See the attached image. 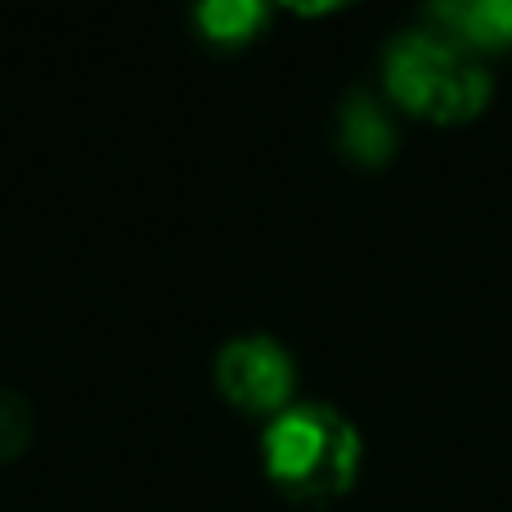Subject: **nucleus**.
<instances>
[{
	"mask_svg": "<svg viewBox=\"0 0 512 512\" xmlns=\"http://www.w3.org/2000/svg\"><path fill=\"white\" fill-rule=\"evenodd\" d=\"M212 378L225 405H234L239 414L265 418V423L297 400V360H292L288 346L265 333L230 337L212 360Z\"/></svg>",
	"mask_w": 512,
	"mask_h": 512,
	"instance_id": "nucleus-3",
	"label": "nucleus"
},
{
	"mask_svg": "<svg viewBox=\"0 0 512 512\" xmlns=\"http://www.w3.org/2000/svg\"><path fill=\"white\" fill-rule=\"evenodd\" d=\"M364 441L342 409L292 400L261 432V468L292 504H333L360 477Z\"/></svg>",
	"mask_w": 512,
	"mask_h": 512,
	"instance_id": "nucleus-2",
	"label": "nucleus"
},
{
	"mask_svg": "<svg viewBox=\"0 0 512 512\" xmlns=\"http://www.w3.org/2000/svg\"><path fill=\"white\" fill-rule=\"evenodd\" d=\"M396 144L400 131L396 117L387 113V104L378 95H369V90H351L342 99V108H337V149L351 162H360V167H382V162H391Z\"/></svg>",
	"mask_w": 512,
	"mask_h": 512,
	"instance_id": "nucleus-5",
	"label": "nucleus"
},
{
	"mask_svg": "<svg viewBox=\"0 0 512 512\" xmlns=\"http://www.w3.org/2000/svg\"><path fill=\"white\" fill-rule=\"evenodd\" d=\"M36 409L18 387H0V463H14L32 450Z\"/></svg>",
	"mask_w": 512,
	"mask_h": 512,
	"instance_id": "nucleus-7",
	"label": "nucleus"
},
{
	"mask_svg": "<svg viewBox=\"0 0 512 512\" xmlns=\"http://www.w3.org/2000/svg\"><path fill=\"white\" fill-rule=\"evenodd\" d=\"M423 18L481 59L512 50V0H441V5H427Z\"/></svg>",
	"mask_w": 512,
	"mask_h": 512,
	"instance_id": "nucleus-4",
	"label": "nucleus"
},
{
	"mask_svg": "<svg viewBox=\"0 0 512 512\" xmlns=\"http://www.w3.org/2000/svg\"><path fill=\"white\" fill-rule=\"evenodd\" d=\"M270 23L265 0H203L194 5V27L212 45H248Z\"/></svg>",
	"mask_w": 512,
	"mask_h": 512,
	"instance_id": "nucleus-6",
	"label": "nucleus"
},
{
	"mask_svg": "<svg viewBox=\"0 0 512 512\" xmlns=\"http://www.w3.org/2000/svg\"><path fill=\"white\" fill-rule=\"evenodd\" d=\"M382 90L409 117L436 126L477 122L495 99V77L486 72L481 54L459 45L436 23L400 27L382 45Z\"/></svg>",
	"mask_w": 512,
	"mask_h": 512,
	"instance_id": "nucleus-1",
	"label": "nucleus"
}]
</instances>
